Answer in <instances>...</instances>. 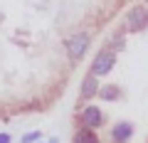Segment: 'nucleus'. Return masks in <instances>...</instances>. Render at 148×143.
<instances>
[{
	"label": "nucleus",
	"instance_id": "f257e3e1",
	"mask_svg": "<svg viewBox=\"0 0 148 143\" xmlns=\"http://www.w3.org/2000/svg\"><path fill=\"white\" fill-rule=\"evenodd\" d=\"M89 35L86 32H79V35H72V37L67 40V54L72 62H79L82 57L86 54V49H89Z\"/></svg>",
	"mask_w": 148,
	"mask_h": 143
},
{
	"label": "nucleus",
	"instance_id": "f03ea898",
	"mask_svg": "<svg viewBox=\"0 0 148 143\" xmlns=\"http://www.w3.org/2000/svg\"><path fill=\"white\" fill-rule=\"evenodd\" d=\"M114 64H116L114 52H111V49H101V52L94 57V64H91V77H104V74H109L111 69H114Z\"/></svg>",
	"mask_w": 148,
	"mask_h": 143
},
{
	"label": "nucleus",
	"instance_id": "7ed1b4c3",
	"mask_svg": "<svg viewBox=\"0 0 148 143\" xmlns=\"http://www.w3.org/2000/svg\"><path fill=\"white\" fill-rule=\"evenodd\" d=\"M148 27V5H136L131 12L126 15V30L138 32Z\"/></svg>",
	"mask_w": 148,
	"mask_h": 143
},
{
	"label": "nucleus",
	"instance_id": "20e7f679",
	"mask_svg": "<svg viewBox=\"0 0 148 143\" xmlns=\"http://www.w3.org/2000/svg\"><path fill=\"white\" fill-rule=\"evenodd\" d=\"M82 123H84V128H99L101 123H104V114H101L99 106H86L84 111H82Z\"/></svg>",
	"mask_w": 148,
	"mask_h": 143
},
{
	"label": "nucleus",
	"instance_id": "39448f33",
	"mask_svg": "<svg viewBox=\"0 0 148 143\" xmlns=\"http://www.w3.org/2000/svg\"><path fill=\"white\" fill-rule=\"evenodd\" d=\"M133 136V126L131 123H116L114 126V131H111V138H114V143H128Z\"/></svg>",
	"mask_w": 148,
	"mask_h": 143
},
{
	"label": "nucleus",
	"instance_id": "423d86ee",
	"mask_svg": "<svg viewBox=\"0 0 148 143\" xmlns=\"http://www.w3.org/2000/svg\"><path fill=\"white\" fill-rule=\"evenodd\" d=\"M96 94H99V81H96V77H86V79L84 81H82V91H79V96H82V99H91V96H96Z\"/></svg>",
	"mask_w": 148,
	"mask_h": 143
},
{
	"label": "nucleus",
	"instance_id": "0eeeda50",
	"mask_svg": "<svg viewBox=\"0 0 148 143\" xmlns=\"http://www.w3.org/2000/svg\"><path fill=\"white\" fill-rule=\"evenodd\" d=\"M74 143H99V138L91 128H79L74 133Z\"/></svg>",
	"mask_w": 148,
	"mask_h": 143
},
{
	"label": "nucleus",
	"instance_id": "6e6552de",
	"mask_svg": "<svg viewBox=\"0 0 148 143\" xmlns=\"http://www.w3.org/2000/svg\"><path fill=\"white\" fill-rule=\"evenodd\" d=\"M99 96H101L104 101H114V99L121 96V91H119L116 84H106V86H101V89H99Z\"/></svg>",
	"mask_w": 148,
	"mask_h": 143
},
{
	"label": "nucleus",
	"instance_id": "1a4fd4ad",
	"mask_svg": "<svg viewBox=\"0 0 148 143\" xmlns=\"http://www.w3.org/2000/svg\"><path fill=\"white\" fill-rule=\"evenodd\" d=\"M42 138V133L40 131H32V133H25V136L20 138V143H32V141H40Z\"/></svg>",
	"mask_w": 148,
	"mask_h": 143
},
{
	"label": "nucleus",
	"instance_id": "9d476101",
	"mask_svg": "<svg viewBox=\"0 0 148 143\" xmlns=\"http://www.w3.org/2000/svg\"><path fill=\"white\" fill-rule=\"evenodd\" d=\"M0 143H10V136L8 133H0Z\"/></svg>",
	"mask_w": 148,
	"mask_h": 143
},
{
	"label": "nucleus",
	"instance_id": "9b49d317",
	"mask_svg": "<svg viewBox=\"0 0 148 143\" xmlns=\"http://www.w3.org/2000/svg\"><path fill=\"white\" fill-rule=\"evenodd\" d=\"M47 143H59V141H57V138H52V141H47Z\"/></svg>",
	"mask_w": 148,
	"mask_h": 143
}]
</instances>
